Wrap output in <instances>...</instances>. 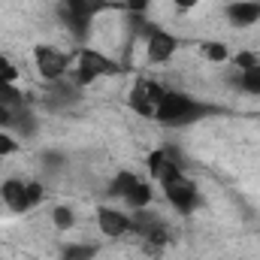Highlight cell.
I'll list each match as a JSON object with an SVG mask.
<instances>
[{"label":"cell","mask_w":260,"mask_h":260,"mask_svg":"<svg viewBox=\"0 0 260 260\" xmlns=\"http://www.w3.org/2000/svg\"><path fill=\"white\" fill-rule=\"evenodd\" d=\"M212 109L206 103L194 100L191 94H182V91H167L160 106H157V115L154 121L160 124H170V127H188V124H197L200 118H206Z\"/></svg>","instance_id":"6da1fadb"},{"label":"cell","mask_w":260,"mask_h":260,"mask_svg":"<svg viewBox=\"0 0 260 260\" xmlns=\"http://www.w3.org/2000/svg\"><path fill=\"white\" fill-rule=\"evenodd\" d=\"M133 30L139 37H145V58L151 64H167L179 52V37L164 30V27H154V24L142 21V15H133Z\"/></svg>","instance_id":"7a4b0ae2"},{"label":"cell","mask_w":260,"mask_h":260,"mask_svg":"<svg viewBox=\"0 0 260 260\" xmlns=\"http://www.w3.org/2000/svg\"><path fill=\"white\" fill-rule=\"evenodd\" d=\"M118 73H121V64L118 61L106 58L97 49H82L76 55V76H73V82L79 88H85V85H91V82H97L103 76H118Z\"/></svg>","instance_id":"3957f363"},{"label":"cell","mask_w":260,"mask_h":260,"mask_svg":"<svg viewBox=\"0 0 260 260\" xmlns=\"http://www.w3.org/2000/svg\"><path fill=\"white\" fill-rule=\"evenodd\" d=\"M164 94H167V88L160 82H154V79H136L127 94V106L136 115H142V118H154Z\"/></svg>","instance_id":"277c9868"},{"label":"cell","mask_w":260,"mask_h":260,"mask_svg":"<svg viewBox=\"0 0 260 260\" xmlns=\"http://www.w3.org/2000/svg\"><path fill=\"white\" fill-rule=\"evenodd\" d=\"M109 3L103 0H61V15H64L67 27L73 30V37H85L91 30V21L100 9H106Z\"/></svg>","instance_id":"5b68a950"},{"label":"cell","mask_w":260,"mask_h":260,"mask_svg":"<svg viewBox=\"0 0 260 260\" xmlns=\"http://www.w3.org/2000/svg\"><path fill=\"white\" fill-rule=\"evenodd\" d=\"M160 191L170 200V206H173L176 212H182V215H191V212L200 209V191H197V185L185 176V173L176 176V179H170V182H164Z\"/></svg>","instance_id":"8992f818"},{"label":"cell","mask_w":260,"mask_h":260,"mask_svg":"<svg viewBox=\"0 0 260 260\" xmlns=\"http://www.w3.org/2000/svg\"><path fill=\"white\" fill-rule=\"evenodd\" d=\"M34 64H37L40 76L46 82H58V79H64L67 70H70V55L61 52V49H55V46H37L34 49Z\"/></svg>","instance_id":"52a82bcc"},{"label":"cell","mask_w":260,"mask_h":260,"mask_svg":"<svg viewBox=\"0 0 260 260\" xmlns=\"http://www.w3.org/2000/svg\"><path fill=\"white\" fill-rule=\"evenodd\" d=\"M97 227H100L103 236H109V239H121V236L133 233L130 215L121 212V209H112V206H97Z\"/></svg>","instance_id":"ba28073f"},{"label":"cell","mask_w":260,"mask_h":260,"mask_svg":"<svg viewBox=\"0 0 260 260\" xmlns=\"http://www.w3.org/2000/svg\"><path fill=\"white\" fill-rule=\"evenodd\" d=\"M0 203H3L9 212H15V215L34 209V206H30V197H27V182H21V179H6V182L0 185Z\"/></svg>","instance_id":"9c48e42d"},{"label":"cell","mask_w":260,"mask_h":260,"mask_svg":"<svg viewBox=\"0 0 260 260\" xmlns=\"http://www.w3.org/2000/svg\"><path fill=\"white\" fill-rule=\"evenodd\" d=\"M46 103L49 106H58V109H67V106H76L82 88L76 82H67V79H58V82H46Z\"/></svg>","instance_id":"30bf717a"},{"label":"cell","mask_w":260,"mask_h":260,"mask_svg":"<svg viewBox=\"0 0 260 260\" xmlns=\"http://www.w3.org/2000/svg\"><path fill=\"white\" fill-rule=\"evenodd\" d=\"M227 21L233 27H251L260 21V0H236L227 6Z\"/></svg>","instance_id":"8fae6325"},{"label":"cell","mask_w":260,"mask_h":260,"mask_svg":"<svg viewBox=\"0 0 260 260\" xmlns=\"http://www.w3.org/2000/svg\"><path fill=\"white\" fill-rule=\"evenodd\" d=\"M121 203L127 206L130 212H136V209H148V206H151V185L139 179V182H136V185L127 191V194H124V200H121Z\"/></svg>","instance_id":"7c38bea8"},{"label":"cell","mask_w":260,"mask_h":260,"mask_svg":"<svg viewBox=\"0 0 260 260\" xmlns=\"http://www.w3.org/2000/svg\"><path fill=\"white\" fill-rule=\"evenodd\" d=\"M200 52H203V58L212 61V64H224V61L233 58L230 49H227V43H215V40H206V43L200 46Z\"/></svg>","instance_id":"4fadbf2b"},{"label":"cell","mask_w":260,"mask_h":260,"mask_svg":"<svg viewBox=\"0 0 260 260\" xmlns=\"http://www.w3.org/2000/svg\"><path fill=\"white\" fill-rule=\"evenodd\" d=\"M136 182H139V179H136L133 173H118V176L112 179V185H109V197H118V200H124V194H127Z\"/></svg>","instance_id":"5bb4252c"},{"label":"cell","mask_w":260,"mask_h":260,"mask_svg":"<svg viewBox=\"0 0 260 260\" xmlns=\"http://www.w3.org/2000/svg\"><path fill=\"white\" fill-rule=\"evenodd\" d=\"M239 88H242L245 94H254V97H260V67L239 73Z\"/></svg>","instance_id":"9a60e30c"},{"label":"cell","mask_w":260,"mask_h":260,"mask_svg":"<svg viewBox=\"0 0 260 260\" xmlns=\"http://www.w3.org/2000/svg\"><path fill=\"white\" fill-rule=\"evenodd\" d=\"M97 257V248L94 245H70L61 251V257L58 260H94Z\"/></svg>","instance_id":"2e32d148"},{"label":"cell","mask_w":260,"mask_h":260,"mask_svg":"<svg viewBox=\"0 0 260 260\" xmlns=\"http://www.w3.org/2000/svg\"><path fill=\"white\" fill-rule=\"evenodd\" d=\"M52 221H55V227H58V230H70V227L76 224V215H73V209H70V206H55Z\"/></svg>","instance_id":"e0dca14e"},{"label":"cell","mask_w":260,"mask_h":260,"mask_svg":"<svg viewBox=\"0 0 260 260\" xmlns=\"http://www.w3.org/2000/svg\"><path fill=\"white\" fill-rule=\"evenodd\" d=\"M236 67H239V73H245V70H254V67H260V58L254 55V52H239L236 58Z\"/></svg>","instance_id":"ac0fdd59"},{"label":"cell","mask_w":260,"mask_h":260,"mask_svg":"<svg viewBox=\"0 0 260 260\" xmlns=\"http://www.w3.org/2000/svg\"><path fill=\"white\" fill-rule=\"evenodd\" d=\"M18 145H21V142H18L12 133L0 130V154H3V157H6V154H15V151H18Z\"/></svg>","instance_id":"d6986e66"},{"label":"cell","mask_w":260,"mask_h":260,"mask_svg":"<svg viewBox=\"0 0 260 260\" xmlns=\"http://www.w3.org/2000/svg\"><path fill=\"white\" fill-rule=\"evenodd\" d=\"M43 194H46V188H43L40 182H27V197H30V206H40V203H43Z\"/></svg>","instance_id":"ffe728a7"},{"label":"cell","mask_w":260,"mask_h":260,"mask_svg":"<svg viewBox=\"0 0 260 260\" xmlns=\"http://www.w3.org/2000/svg\"><path fill=\"white\" fill-rule=\"evenodd\" d=\"M43 164L49 167V170H61L67 164V157L64 154H58V151H46V157H43Z\"/></svg>","instance_id":"44dd1931"},{"label":"cell","mask_w":260,"mask_h":260,"mask_svg":"<svg viewBox=\"0 0 260 260\" xmlns=\"http://www.w3.org/2000/svg\"><path fill=\"white\" fill-rule=\"evenodd\" d=\"M124 6H127L130 15H142L148 9V0H124Z\"/></svg>","instance_id":"7402d4cb"},{"label":"cell","mask_w":260,"mask_h":260,"mask_svg":"<svg viewBox=\"0 0 260 260\" xmlns=\"http://www.w3.org/2000/svg\"><path fill=\"white\" fill-rule=\"evenodd\" d=\"M173 3H176V9H179V12H191L200 0H173Z\"/></svg>","instance_id":"603a6c76"},{"label":"cell","mask_w":260,"mask_h":260,"mask_svg":"<svg viewBox=\"0 0 260 260\" xmlns=\"http://www.w3.org/2000/svg\"><path fill=\"white\" fill-rule=\"evenodd\" d=\"M9 85H12V82H9V79H6V76L0 73V91H3V88H9Z\"/></svg>","instance_id":"cb8c5ba5"}]
</instances>
